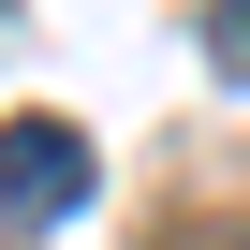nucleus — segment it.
I'll list each match as a JSON object with an SVG mask.
<instances>
[{"label": "nucleus", "mask_w": 250, "mask_h": 250, "mask_svg": "<svg viewBox=\"0 0 250 250\" xmlns=\"http://www.w3.org/2000/svg\"><path fill=\"white\" fill-rule=\"evenodd\" d=\"M0 206L15 221H74L88 206V133L74 118H15V133H0Z\"/></svg>", "instance_id": "nucleus-1"}, {"label": "nucleus", "mask_w": 250, "mask_h": 250, "mask_svg": "<svg viewBox=\"0 0 250 250\" xmlns=\"http://www.w3.org/2000/svg\"><path fill=\"white\" fill-rule=\"evenodd\" d=\"M206 59H221V74L250 88V0H221V15H206Z\"/></svg>", "instance_id": "nucleus-2"}]
</instances>
